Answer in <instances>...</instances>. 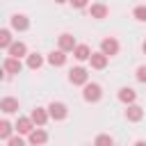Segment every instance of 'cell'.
Wrapping results in <instances>:
<instances>
[{
  "mask_svg": "<svg viewBox=\"0 0 146 146\" xmlns=\"http://www.w3.org/2000/svg\"><path fill=\"white\" fill-rule=\"evenodd\" d=\"M103 98V87L98 82H87L82 87V100L84 103H98Z\"/></svg>",
  "mask_w": 146,
  "mask_h": 146,
  "instance_id": "cell-1",
  "label": "cell"
},
{
  "mask_svg": "<svg viewBox=\"0 0 146 146\" xmlns=\"http://www.w3.org/2000/svg\"><path fill=\"white\" fill-rule=\"evenodd\" d=\"M48 114L52 121H66L68 119V105L64 100H52L48 105Z\"/></svg>",
  "mask_w": 146,
  "mask_h": 146,
  "instance_id": "cell-2",
  "label": "cell"
},
{
  "mask_svg": "<svg viewBox=\"0 0 146 146\" xmlns=\"http://www.w3.org/2000/svg\"><path fill=\"white\" fill-rule=\"evenodd\" d=\"M68 82H71L73 87H84V84L89 82V71H87L84 66H73V68L68 71Z\"/></svg>",
  "mask_w": 146,
  "mask_h": 146,
  "instance_id": "cell-3",
  "label": "cell"
},
{
  "mask_svg": "<svg viewBox=\"0 0 146 146\" xmlns=\"http://www.w3.org/2000/svg\"><path fill=\"white\" fill-rule=\"evenodd\" d=\"M119 50H121V43H119L116 36H105V39H100V52H105L107 57L119 55Z\"/></svg>",
  "mask_w": 146,
  "mask_h": 146,
  "instance_id": "cell-4",
  "label": "cell"
},
{
  "mask_svg": "<svg viewBox=\"0 0 146 146\" xmlns=\"http://www.w3.org/2000/svg\"><path fill=\"white\" fill-rule=\"evenodd\" d=\"M9 27H11L14 32H27V30H30V18H27L25 14H11Z\"/></svg>",
  "mask_w": 146,
  "mask_h": 146,
  "instance_id": "cell-5",
  "label": "cell"
},
{
  "mask_svg": "<svg viewBox=\"0 0 146 146\" xmlns=\"http://www.w3.org/2000/svg\"><path fill=\"white\" fill-rule=\"evenodd\" d=\"M75 46H78V41H75V36H73L71 32H62V34L57 36V48H59V50H64V52H73Z\"/></svg>",
  "mask_w": 146,
  "mask_h": 146,
  "instance_id": "cell-6",
  "label": "cell"
},
{
  "mask_svg": "<svg viewBox=\"0 0 146 146\" xmlns=\"http://www.w3.org/2000/svg\"><path fill=\"white\" fill-rule=\"evenodd\" d=\"M66 62H68V55H66L64 50H59V48L46 55V64H50L52 68H62V66H64Z\"/></svg>",
  "mask_w": 146,
  "mask_h": 146,
  "instance_id": "cell-7",
  "label": "cell"
},
{
  "mask_svg": "<svg viewBox=\"0 0 146 146\" xmlns=\"http://www.w3.org/2000/svg\"><path fill=\"white\" fill-rule=\"evenodd\" d=\"M18 107H21L18 98H14V96H2V98H0V112H2L5 116L16 114V112H18Z\"/></svg>",
  "mask_w": 146,
  "mask_h": 146,
  "instance_id": "cell-8",
  "label": "cell"
},
{
  "mask_svg": "<svg viewBox=\"0 0 146 146\" xmlns=\"http://www.w3.org/2000/svg\"><path fill=\"white\" fill-rule=\"evenodd\" d=\"M30 119L34 121V125H36V128H43V125H46V123L50 121L48 107H39V105H36V107H34V110L30 112Z\"/></svg>",
  "mask_w": 146,
  "mask_h": 146,
  "instance_id": "cell-9",
  "label": "cell"
},
{
  "mask_svg": "<svg viewBox=\"0 0 146 146\" xmlns=\"http://www.w3.org/2000/svg\"><path fill=\"white\" fill-rule=\"evenodd\" d=\"M87 11H89V16H91V18H96V21H103V18H107V16H110V7H107L105 2H91Z\"/></svg>",
  "mask_w": 146,
  "mask_h": 146,
  "instance_id": "cell-10",
  "label": "cell"
},
{
  "mask_svg": "<svg viewBox=\"0 0 146 146\" xmlns=\"http://www.w3.org/2000/svg\"><path fill=\"white\" fill-rule=\"evenodd\" d=\"M30 55V50H27V43L25 41H14L11 46H9V50H7V57H16V59H23V57H27Z\"/></svg>",
  "mask_w": 146,
  "mask_h": 146,
  "instance_id": "cell-11",
  "label": "cell"
},
{
  "mask_svg": "<svg viewBox=\"0 0 146 146\" xmlns=\"http://www.w3.org/2000/svg\"><path fill=\"white\" fill-rule=\"evenodd\" d=\"M14 125H16V135H23V137H27V135L36 128V125H34V121H32L30 116H18Z\"/></svg>",
  "mask_w": 146,
  "mask_h": 146,
  "instance_id": "cell-12",
  "label": "cell"
},
{
  "mask_svg": "<svg viewBox=\"0 0 146 146\" xmlns=\"http://www.w3.org/2000/svg\"><path fill=\"white\" fill-rule=\"evenodd\" d=\"M27 144L30 146H46L48 144V132L43 128H34L30 135H27Z\"/></svg>",
  "mask_w": 146,
  "mask_h": 146,
  "instance_id": "cell-13",
  "label": "cell"
},
{
  "mask_svg": "<svg viewBox=\"0 0 146 146\" xmlns=\"http://www.w3.org/2000/svg\"><path fill=\"white\" fill-rule=\"evenodd\" d=\"M107 64H110V57H107L105 52H100V50L91 52V57H89V66H91V68L103 71V68H107Z\"/></svg>",
  "mask_w": 146,
  "mask_h": 146,
  "instance_id": "cell-14",
  "label": "cell"
},
{
  "mask_svg": "<svg viewBox=\"0 0 146 146\" xmlns=\"http://www.w3.org/2000/svg\"><path fill=\"white\" fill-rule=\"evenodd\" d=\"M23 62L21 59H16V57H5L2 59V71L5 73H9V75H16V73H21L23 71Z\"/></svg>",
  "mask_w": 146,
  "mask_h": 146,
  "instance_id": "cell-15",
  "label": "cell"
},
{
  "mask_svg": "<svg viewBox=\"0 0 146 146\" xmlns=\"http://www.w3.org/2000/svg\"><path fill=\"white\" fill-rule=\"evenodd\" d=\"M123 116H125V121H130V123H139L141 119H144V107L141 105H128L125 107V112H123Z\"/></svg>",
  "mask_w": 146,
  "mask_h": 146,
  "instance_id": "cell-16",
  "label": "cell"
},
{
  "mask_svg": "<svg viewBox=\"0 0 146 146\" xmlns=\"http://www.w3.org/2000/svg\"><path fill=\"white\" fill-rule=\"evenodd\" d=\"M116 98L128 107V105H135V103H137V91H135L132 87H121L119 94H116Z\"/></svg>",
  "mask_w": 146,
  "mask_h": 146,
  "instance_id": "cell-17",
  "label": "cell"
},
{
  "mask_svg": "<svg viewBox=\"0 0 146 146\" xmlns=\"http://www.w3.org/2000/svg\"><path fill=\"white\" fill-rule=\"evenodd\" d=\"M91 52H94V50H91L87 43H78V46H75V50H73V57H75V62H80V64H82V62H89Z\"/></svg>",
  "mask_w": 146,
  "mask_h": 146,
  "instance_id": "cell-18",
  "label": "cell"
},
{
  "mask_svg": "<svg viewBox=\"0 0 146 146\" xmlns=\"http://www.w3.org/2000/svg\"><path fill=\"white\" fill-rule=\"evenodd\" d=\"M43 64H46V57H43V55H39V52H30V55L25 57V66H27V68H32V71H39Z\"/></svg>",
  "mask_w": 146,
  "mask_h": 146,
  "instance_id": "cell-19",
  "label": "cell"
},
{
  "mask_svg": "<svg viewBox=\"0 0 146 146\" xmlns=\"http://www.w3.org/2000/svg\"><path fill=\"white\" fill-rule=\"evenodd\" d=\"M14 132H16V125H14L9 119H2V121H0V139H2V141H9V139L14 137Z\"/></svg>",
  "mask_w": 146,
  "mask_h": 146,
  "instance_id": "cell-20",
  "label": "cell"
},
{
  "mask_svg": "<svg viewBox=\"0 0 146 146\" xmlns=\"http://www.w3.org/2000/svg\"><path fill=\"white\" fill-rule=\"evenodd\" d=\"M11 32H14L11 27H2V30H0V48H2L5 52H7V50H9V46L16 41V39L11 36Z\"/></svg>",
  "mask_w": 146,
  "mask_h": 146,
  "instance_id": "cell-21",
  "label": "cell"
},
{
  "mask_svg": "<svg viewBox=\"0 0 146 146\" xmlns=\"http://www.w3.org/2000/svg\"><path fill=\"white\" fill-rule=\"evenodd\" d=\"M94 146H114V139H112V135H107V132H100V135H96V139H94Z\"/></svg>",
  "mask_w": 146,
  "mask_h": 146,
  "instance_id": "cell-22",
  "label": "cell"
},
{
  "mask_svg": "<svg viewBox=\"0 0 146 146\" xmlns=\"http://www.w3.org/2000/svg\"><path fill=\"white\" fill-rule=\"evenodd\" d=\"M132 18L139 21V23H146V5H137L132 9Z\"/></svg>",
  "mask_w": 146,
  "mask_h": 146,
  "instance_id": "cell-23",
  "label": "cell"
},
{
  "mask_svg": "<svg viewBox=\"0 0 146 146\" xmlns=\"http://www.w3.org/2000/svg\"><path fill=\"white\" fill-rule=\"evenodd\" d=\"M5 144H7V146H30L27 139H25L23 135H14V137H11L9 141H5Z\"/></svg>",
  "mask_w": 146,
  "mask_h": 146,
  "instance_id": "cell-24",
  "label": "cell"
},
{
  "mask_svg": "<svg viewBox=\"0 0 146 146\" xmlns=\"http://www.w3.org/2000/svg\"><path fill=\"white\" fill-rule=\"evenodd\" d=\"M135 80L141 82V84H146V64H139V66H137V71H135Z\"/></svg>",
  "mask_w": 146,
  "mask_h": 146,
  "instance_id": "cell-25",
  "label": "cell"
},
{
  "mask_svg": "<svg viewBox=\"0 0 146 146\" xmlns=\"http://www.w3.org/2000/svg\"><path fill=\"white\" fill-rule=\"evenodd\" d=\"M68 5H71L73 9H89L91 0H68Z\"/></svg>",
  "mask_w": 146,
  "mask_h": 146,
  "instance_id": "cell-26",
  "label": "cell"
},
{
  "mask_svg": "<svg viewBox=\"0 0 146 146\" xmlns=\"http://www.w3.org/2000/svg\"><path fill=\"white\" fill-rule=\"evenodd\" d=\"M132 146H146V141H144V139H137V141H135Z\"/></svg>",
  "mask_w": 146,
  "mask_h": 146,
  "instance_id": "cell-27",
  "label": "cell"
},
{
  "mask_svg": "<svg viewBox=\"0 0 146 146\" xmlns=\"http://www.w3.org/2000/svg\"><path fill=\"white\" fill-rule=\"evenodd\" d=\"M141 52H144V55H146V39H144V41H141Z\"/></svg>",
  "mask_w": 146,
  "mask_h": 146,
  "instance_id": "cell-28",
  "label": "cell"
},
{
  "mask_svg": "<svg viewBox=\"0 0 146 146\" xmlns=\"http://www.w3.org/2000/svg\"><path fill=\"white\" fill-rule=\"evenodd\" d=\"M64 2H68V0H55V5H64Z\"/></svg>",
  "mask_w": 146,
  "mask_h": 146,
  "instance_id": "cell-29",
  "label": "cell"
},
{
  "mask_svg": "<svg viewBox=\"0 0 146 146\" xmlns=\"http://www.w3.org/2000/svg\"><path fill=\"white\" fill-rule=\"evenodd\" d=\"M89 146H94V144H89Z\"/></svg>",
  "mask_w": 146,
  "mask_h": 146,
  "instance_id": "cell-30",
  "label": "cell"
},
{
  "mask_svg": "<svg viewBox=\"0 0 146 146\" xmlns=\"http://www.w3.org/2000/svg\"><path fill=\"white\" fill-rule=\"evenodd\" d=\"M114 146H116V144H114Z\"/></svg>",
  "mask_w": 146,
  "mask_h": 146,
  "instance_id": "cell-31",
  "label": "cell"
}]
</instances>
